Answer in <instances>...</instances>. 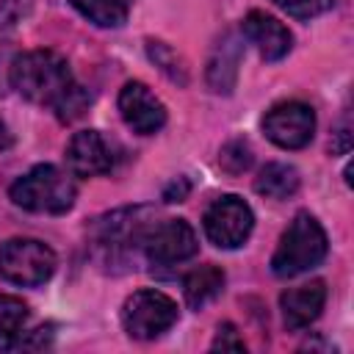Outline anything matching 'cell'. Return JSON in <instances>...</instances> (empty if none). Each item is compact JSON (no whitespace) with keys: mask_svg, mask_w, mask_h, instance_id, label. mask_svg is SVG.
Listing matches in <instances>:
<instances>
[{"mask_svg":"<svg viewBox=\"0 0 354 354\" xmlns=\"http://www.w3.org/2000/svg\"><path fill=\"white\" fill-rule=\"evenodd\" d=\"M149 221L152 218H149L147 207H122V210H113V213L97 218L91 227L97 260L105 268L124 266L130 257H136L141 252L138 249L141 232Z\"/></svg>","mask_w":354,"mask_h":354,"instance_id":"obj_4","label":"cell"},{"mask_svg":"<svg viewBox=\"0 0 354 354\" xmlns=\"http://www.w3.org/2000/svg\"><path fill=\"white\" fill-rule=\"evenodd\" d=\"M55 271V252L36 238H11L0 246V277L22 285L36 288L44 285Z\"/></svg>","mask_w":354,"mask_h":354,"instance_id":"obj_6","label":"cell"},{"mask_svg":"<svg viewBox=\"0 0 354 354\" xmlns=\"http://www.w3.org/2000/svg\"><path fill=\"white\" fill-rule=\"evenodd\" d=\"M8 196L22 210L58 216V213L72 210L77 188H75L72 177H66L61 169H55L50 163H41V166H33L28 174H22L11 185Z\"/></svg>","mask_w":354,"mask_h":354,"instance_id":"obj_3","label":"cell"},{"mask_svg":"<svg viewBox=\"0 0 354 354\" xmlns=\"http://www.w3.org/2000/svg\"><path fill=\"white\" fill-rule=\"evenodd\" d=\"M326 249H329V241L318 218L310 213H296L277 243V252L271 257V271L279 279L299 277L315 268L326 257Z\"/></svg>","mask_w":354,"mask_h":354,"instance_id":"obj_2","label":"cell"},{"mask_svg":"<svg viewBox=\"0 0 354 354\" xmlns=\"http://www.w3.org/2000/svg\"><path fill=\"white\" fill-rule=\"evenodd\" d=\"M141 254L152 266H174L196 254V232L185 218H163V221H149L141 232L138 243Z\"/></svg>","mask_w":354,"mask_h":354,"instance_id":"obj_7","label":"cell"},{"mask_svg":"<svg viewBox=\"0 0 354 354\" xmlns=\"http://www.w3.org/2000/svg\"><path fill=\"white\" fill-rule=\"evenodd\" d=\"M210 348L213 351H243L246 348V343H243V337L235 332V326L232 324H221L218 326V332H216V340L210 343Z\"/></svg>","mask_w":354,"mask_h":354,"instance_id":"obj_23","label":"cell"},{"mask_svg":"<svg viewBox=\"0 0 354 354\" xmlns=\"http://www.w3.org/2000/svg\"><path fill=\"white\" fill-rule=\"evenodd\" d=\"M147 55L171 83H180V86L188 83V66L174 47H169L166 41H158V39H147Z\"/></svg>","mask_w":354,"mask_h":354,"instance_id":"obj_19","label":"cell"},{"mask_svg":"<svg viewBox=\"0 0 354 354\" xmlns=\"http://www.w3.org/2000/svg\"><path fill=\"white\" fill-rule=\"evenodd\" d=\"M252 160H254L252 147H249L246 141H241V138L224 144L221 152H218V166H221L227 174H243V171L252 166Z\"/></svg>","mask_w":354,"mask_h":354,"instance_id":"obj_20","label":"cell"},{"mask_svg":"<svg viewBox=\"0 0 354 354\" xmlns=\"http://www.w3.org/2000/svg\"><path fill=\"white\" fill-rule=\"evenodd\" d=\"M177 301L163 290L144 288L127 296L122 307V326L136 340H155L177 324Z\"/></svg>","mask_w":354,"mask_h":354,"instance_id":"obj_5","label":"cell"},{"mask_svg":"<svg viewBox=\"0 0 354 354\" xmlns=\"http://www.w3.org/2000/svg\"><path fill=\"white\" fill-rule=\"evenodd\" d=\"M8 80L19 97L50 108L61 122L80 119L91 105V94L75 80L69 64L53 50L19 53L11 61Z\"/></svg>","mask_w":354,"mask_h":354,"instance_id":"obj_1","label":"cell"},{"mask_svg":"<svg viewBox=\"0 0 354 354\" xmlns=\"http://www.w3.org/2000/svg\"><path fill=\"white\" fill-rule=\"evenodd\" d=\"M119 113H122L124 124L138 136H152L166 124L163 102L141 80H130V83L122 86V91H119Z\"/></svg>","mask_w":354,"mask_h":354,"instance_id":"obj_10","label":"cell"},{"mask_svg":"<svg viewBox=\"0 0 354 354\" xmlns=\"http://www.w3.org/2000/svg\"><path fill=\"white\" fill-rule=\"evenodd\" d=\"M348 149H351V133H348V127H340L332 141V155H346Z\"/></svg>","mask_w":354,"mask_h":354,"instance_id":"obj_25","label":"cell"},{"mask_svg":"<svg viewBox=\"0 0 354 354\" xmlns=\"http://www.w3.org/2000/svg\"><path fill=\"white\" fill-rule=\"evenodd\" d=\"M224 290V271L213 263L194 268L185 279H183V293L191 310H202L207 301H213L218 293Z\"/></svg>","mask_w":354,"mask_h":354,"instance_id":"obj_15","label":"cell"},{"mask_svg":"<svg viewBox=\"0 0 354 354\" xmlns=\"http://www.w3.org/2000/svg\"><path fill=\"white\" fill-rule=\"evenodd\" d=\"M191 194V183L185 177H177L174 183H169L163 188V202H185Z\"/></svg>","mask_w":354,"mask_h":354,"instance_id":"obj_24","label":"cell"},{"mask_svg":"<svg viewBox=\"0 0 354 354\" xmlns=\"http://www.w3.org/2000/svg\"><path fill=\"white\" fill-rule=\"evenodd\" d=\"M77 14L100 28H119L124 25L133 0H69Z\"/></svg>","mask_w":354,"mask_h":354,"instance_id":"obj_17","label":"cell"},{"mask_svg":"<svg viewBox=\"0 0 354 354\" xmlns=\"http://www.w3.org/2000/svg\"><path fill=\"white\" fill-rule=\"evenodd\" d=\"M241 33L243 39H249L257 53L266 58V61H279L290 53L293 47V36L290 30L271 14L266 11H249L243 17V25H241Z\"/></svg>","mask_w":354,"mask_h":354,"instance_id":"obj_12","label":"cell"},{"mask_svg":"<svg viewBox=\"0 0 354 354\" xmlns=\"http://www.w3.org/2000/svg\"><path fill=\"white\" fill-rule=\"evenodd\" d=\"M324 301H326V285L321 279H313V282L299 285V288H288L279 296V310H282L285 326L288 329L310 326L321 315Z\"/></svg>","mask_w":354,"mask_h":354,"instance_id":"obj_13","label":"cell"},{"mask_svg":"<svg viewBox=\"0 0 354 354\" xmlns=\"http://www.w3.org/2000/svg\"><path fill=\"white\" fill-rule=\"evenodd\" d=\"M274 3L293 19H313L324 11H329L335 0H274Z\"/></svg>","mask_w":354,"mask_h":354,"instance_id":"obj_21","label":"cell"},{"mask_svg":"<svg viewBox=\"0 0 354 354\" xmlns=\"http://www.w3.org/2000/svg\"><path fill=\"white\" fill-rule=\"evenodd\" d=\"M202 224H205V235L210 238V243H216L218 249H238L252 235L254 213L241 196L227 194V196H218L205 210Z\"/></svg>","mask_w":354,"mask_h":354,"instance_id":"obj_8","label":"cell"},{"mask_svg":"<svg viewBox=\"0 0 354 354\" xmlns=\"http://www.w3.org/2000/svg\"><path fill=\"white\" fill-rule=\"evenodd\" d=\"M8 147H11V133H8V127L0 122V152L8 149Z\"/></svg>","mask_w":354,"mask_h":354,"instance_id":"obj_26","label":"cell"},{"mask_svg":"<svg viewBox=\"0 0 354 354\" xmlns=\"http://www.w3.org/2000/svg\"><path fill=\"white\" fill-rule=\"evenodd\" d=\"M30 11V0H0V36L11 33Z\"/></svg>","mask_w":354,"mask_h":354,"instance_id":"obj_22","label":"cell"},{"mask_svg":"<svg viewBox=\"0 0 354 354\" xmlns=\"http://www.w3.org/2000/svg\"><path fill=\"white\" fill-rule=\"evenodd\" d=\"M116 163L113 144L100 130H80L66 144V166L75 177L108 174Z\"/></svg>","mask_w":354,"mask_h":354,"instance_id":"obj_11","label":"cell"},{"mask_svg":"<svg viewBox=\"0 0 354 354\" xmlns=\"http://www.w3.org/2000/svg\"><path fill=\"white\" fill-rule=\"evenodd\" d=\"M299 183L301 177L290 163H266L254 177V191L266 199H290Z\"/></svg>","mask_w":354,"mask_h":354,"instance_id":"obj_16","label":"cell"},{"mask_svg":"<svg viewBox=\"0 0 354 354\" xmlns=\"http://www.w3.org/2000/svg\"><path fill=\"white\" fill-rule=\"evenodd\" d=\"M241 58H243V39L235 36V33H227L216 44V50L207 61V86H210V91L232 94V88L238 83Z\"/></svg>","mask_w":354,"mask_h":354,"instance_id":"obj_14","label":"cell"},{"mask_svg":"<svg viewBox=\"0 0 354 354\" xmlns=\"http://www.w3.org/2000/svg\"><path fill=\"white\" fill-rule=\"evenodd\" d=\"M28 324V304L17 296H0V351L17 348Z\"/></svg>","mask_w":354,"mask_h":354,"instance_id":"obj_18","label":"cell"},{"mask_svg":"<svg viewBox=\"0 0 354 354\" xmlns=\"http://www.w3.org/2000/svg\"><path fill=\"white\" fill-rule=\"evenodd\" d=\"M263 133L282 149H301L313 141L315 111L299 100L279 102L263 116Z\"/></svg>","mask_w":354,"mask_h":354,"instance_id":"obj_9","label":"cell"}]
</instances>
